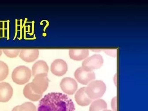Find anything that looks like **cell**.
<instances>
[{
	"mask_svg": "<svg viewBox=\"0 0 148 111\" xmlns=\"http://www.w3.org/2000/svg\"><path fill=\"white\" fill-rule=\"evenodd\" d=\"M72 100L66 95L51 92L45 95L38 103L37 111H75Z\"/></svg>",
	"mask_w": 148,
	"mask_h": 111,
	"instance_id": "6da1fadb",
	"label": "cell"
},
{
	"mask_svg": "<svg viewBox=\"0 0 148 111\" xmlns=\"http://www.w3.org/2000/svg\"><path fill=\"white\" fill-rule=\"evenodd\" d=\"M106 90V85L101 80L92 81L85 88V92L88 97L92 100L101 98Z\"/></svg>",
	"mask_w": 148,
	"mask_h": 111,
	"instance_id": "7a4b0ae2",
	"label": "cell"
},
{
	"mask_svg": "<svg viewBox=\"0 0 148 111\" xmlns=\"http://www.w3.org/2000/svg\"><path fill=\"white\" fill-rule=\"evenodd\" d=\"M32 75V71L28 67L20 66L13 70L12 78L14 83L17 85H23L28 82Z\"/></svg>",
	"mask_w": 148,
	"mask_h": 111,
	"instance_id": "3957f363",
	"label": "cell"
},
{
	"mask_svg": "<svg viewBox=\"0 0 148 111\" xmlns=\"http://www.w3.org/2000/svg\"><path fill=\"white\" fill-rule=\"evenodd\" d=\"M49 82L47 73H41L34 77L31 83V88L35 93L42 95L48 88Z\"/></svg>",
	"mask_w": 148,
	"mask_h": 111,
	"instance_id": "277c9868",
	"label": "cell"
},
{
	"mask_svg": "<svg viewBox=\"0 0 148 111\" xmlns=\"http://www.w3.org/2000/svg\"><path fill=\"white\" fill-rule=\"evenodd\" d=\"M103 63V57L100 55H94L86 58L82 63V67L87 71H92L99 69Z\"/></svg>",
	"mask_w": 148,
	"mask_h": 111,
	"instance_id": "5b68a950",
	"label": "cell"
},
{
	"mask_svg": "<svg viewBox=\"0 0 148 111\" xmlns=\"http://www.w3.org/2000/svg\"><path fill=\"white\" fill-rule=\"evenodd\" d=\"M74 77L78 82L83 85H88L96 78L94 72L87 71L82 67L76 70L74 73Z\"/></svg>",
	"mask_w": 148,
	"mask_h": 111,
	"instance_id": "8992f818",
	"label": "cell"
},
{
	"mask_svg": "<svg viewBox=\"0 0 148 111\" xmlns=\"http://www.w3.org/2000/svg\"><path fill=\"white\" fill-rule=\"evenodd\" d=\"M60 86L62 91L68 95H73L77 90V83L71 77H65L62 79Z\"/></svg>",
	"mask_w": 148,
	"mask_h": 111,
	"instance_id": "52a82bcc",
	"label": "cell"
},
{
	"mask_svg": "<svg viewBox=\"0 0 148 111\" xmlns=\"http://www.w3.org/2000/svg\"><path fill=\"white\" fill-rule=\"evenodd\" d=\"M51 70L52 73L54 75L58 77L62 76L67 71V64L63 60L57 59L52 63Z\"/></svg>",
	"mask_w": 148,
	"mask_h": 111,
	"instance_id": "ba28073f",
	"label": "cell"
},
{
	"mask_svg": "<svg viewBox=\"0 0 148 111\" xmlns=\"http://www.w3.org/2000/svg\"><path fill=\"white\" fill-rule=\"evenodd\" d=\"M13 88L9 83L6 82L0 83V102L9 101L13 95Z\"/></svg>",
	"mask_w": 148,
	"mask_h": 111,
	"instance_id": "9c48e42d",
	"label": "cell"
},
{
	"mask_svg": "<svg viewBox=\"0 0 148 111\" xmlns=\"http://www.w3.org/2000/svg\"><path fill=\"white\" fill-rule=\"evenodd\" d=\"M40 51L38 49H22L19 56L20 58L27 62H32L38 58Z\"/></svg>",
	"mask_w": 148,
	"mask_h": 111,
	"instance_id": "30bf717a",
	"label": "cell"
},
{
	"mask_svg": "<svg viewBox=\"0 0 148 111\" xmlns=\"http://www.w3.org/2000/svg\"><path fill=\"white\" fill-rule=\"evenodd\" d=\"M86 87L80 88L75 95V99L78 105L81 106H88L92 102L93 100L88 97L85 92Z\"/></svg>",
	"mask_w": 148,
	"mask_h": 111,
	"instance_id": "8fae6325",
	"label": "cell"
},
{
	"mask_svg": "<svg viewBox=\"0 0 148 111\" xmlns=\"http://www.w3.org/2000/svg\"><path fill=\"white\" fill-rule=\"evenodd\" d=\"M49 67L46 62L43 60H39L34 63L32 67V75L35 77L37 75L41 73H48Z\"/></svg>",
	"mask_w": 148,
	"mask_h": 111,
	"instance_id": "7c38bea8",
	"label": "cell"
},
{
	"mask_svg": "<svg viewBox=\"0 0 148 111\" xmlns=\"http://www.w3.org/2000/svg\"><path fill=\"white\" fill-rule=\"evenodd\" d=\"M89 50L88 49H70L69 56L72 60L82 61L88 57Z\"/></svg>",
	"mask_w": 148,
	"mask_h": 111,
	"instance_id": "4fadbf2b",
	"label": "cell"
},
{
	"mask_svg": "<svg viewBox=\"0 0 148 111\" xmlns=\"http://www.w3.org/2000/svg\"><path fill=\"white\" fill-rule=\"evenodd\" d=\"M23 94L26 98L32 101H37L41 98L42 95L35 93L31 88V83L26 85L23 90Z\"/></svg>",
	"mask_w": 148,
	"mask_h": 111,
	"instance_id": "5bb4252c",
	"label": "cell"
},
{
	"mask_svg": "<svg viewBox=\"0 0 148 111\" xmlns=\"http://www.w3.org/2000/svg\"><path fill=\"white\" fill-rule=\"evenodd\" d=\"M92 103L89 111H103L107 109V103L103 99H97Z\"/></svg>",
	"mask_w": 148,
	"mask_h": 111,
	"instance_id": "9a60e30c",
	"label": "cell"
},
{
	"mask_svg": "<svg viewBox=\"0 0 148 111\" xmlns=\"http://www.w3.org/2000/svg\"><path fill=\"white\" fill-rule=\"evenodd\" d=\"M9 69L6 63L0 61V82L3 81L9 75Z\"/></svg>",
	"mask_w": 148,
	"mask_h": 111,
	"instance_id": "2e32d148",
	"label": "cell"
},
{
	"mask_svg": "<svg viewBox=\"0 0 148 111\" xmlns=\"http://www.w3.org/2000/svg\"><path fill=\"white\" fill-rule=\"evenodd\" d=\"M19 111H37V110L34 103L27 102L19 106Z\"/></svg>",
	"mask_w": 148,
	"mask_h": 111,
	"instance_id": "e0dca14e",
	"label": "cell"
},
{
	"mask_svg": "<svg viewBox=\"0 0 148 111\" xmlns=\"http://www.w3.org/2000/svg\"><path fill=\"white\" fill-rule=\"evenodd\" d=\"M6 56L10 58H14L18 56L20 54V49H3L2 50Z\"/></svg>",
	"mask_w": 148,
	"mask_h": 111,
	"instance_id": "ac0fdd59",
	"label": "cell"
},
{
	"mask_svg": "<svg viewBox=\"0 0 148 111\" xmlns=\"http://www.w3.org/2000/svg\"><path fill=\"white\" fill-rule=\"evenodd\" d=\"M112 108L113 111H117V97H115L112 101Z\"/></svg>",
	"mask_w": 148,
	"mask_h": 111,
	"instance_id": "d6986e66",
	"label": "cell"
},
{
	"mask_svg": "<svg viewBox=\"0 0 148 111\" xmlns=\"http://www.w3.org/2000/svg\"><path fill=\"white\" fill-rule=\"evenodd\" d=\"M114 50H106L104 51L108 54L109 56H111L115 57L116 56V50L115 51Z\"/></svg>",
	"mask_w": 148,
	"mask_h": 111,
	"instance_id": "ffe728a7",
	"label": "cell"
},
{
	"mask_svg": "<svg viewBox=\"0 0 148 111\" xmlns=\"http://www.w3.org/2000/svg\"><path fill=\"white\" fill-rule=\"evenodd\" d=\"M12 111H19V106L15 107Z\"/></svg>",
	"mask_w": 148,
	"mask_h": 111,
	"instance_id": "44dd1931",
	"label": "cell"
},
{
	"mask_svg": "<svg viewBox=\"0 0 148 111\" xmlns=\"http://www.w3.org/2000/svg\"><path fill=\"white\" fill-rule=\"evenodd\" d=\"M2 50L0 49V57L1 56V55H2Z\"/></svg>",
	"mask_w": 148,
	"mask_h": 111,
	"instance_id": "7402d4cb",
	"label": "cell"
},
{
	"mask_svg": "<svg viewBox=\"0 0 148 111\" xmlns=\"http://www.w3.org/2000/svg\"><path fill=\"white\" fill-rule=\"evenodd\" d=\"M103 111H112L111 110H107V109H106V110H103Z\"/></svg>",
	"mask_w": 148,
	"mask_h": 111,
	"instance_id": "603a6c76",
	"label": "cell"
}]
</instances>
